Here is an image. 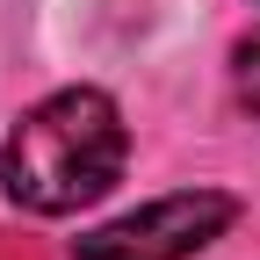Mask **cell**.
<instances>
[{"label":"cell","mask_w":260,"mask_h":260,"mask_svg":"<svg viewBox=\"0 0 260 260\" xmlns=\"http://www.w3.org/2000/svg\"><path fill=\"white\" fill-rule=\"evenodd\" d=\"M123 152H130V130H123L109 94L102 87H58L8 130L0 181H8V195L22 210L65 217V210H87L116 188Z\"/></svg>","instance_id":"cell-1"},{"label":"cell","mask_w":260,"mask_h":260,"mask_svg":"<svg viewBox=\"0 0 260 260\" xmlns=\"http://www.w3.org/2000/svg\"><path fill=\"white\" fill-rule=\"evenodd\" d=\"M232 217H239V195L181 188V195H159V203L102 224V232H87L73 246V260H188V253H203Z\"/></svg>","instance_id":"cell-2"},{"label":"cell","mask_w":260,"mask_h":260,"mask_svg":"<svg viewBox=\"0 0 260 260\" xmlns=\"http://www.w3.org/2000/svg\"><path fill=\"white\" fill-rule=\"evenodd\" d=\"M232 87H239V109H253V116H260V29L232 51Z\"/></svg>","instance_id":"cell-3"}]
</instances>
